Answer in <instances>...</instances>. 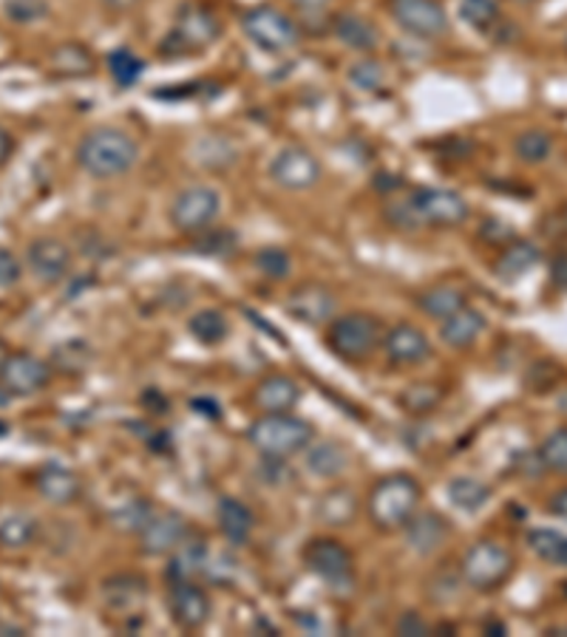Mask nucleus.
Wrapping results in <instances>:
<instances>
[{
  "label": "nucleus",
  "instance_id": "f257e3e1",
  "mask_svg": "<svg viewBox=\"0 0 567 637\" xmlns=\"http://www.w3.org/2000/svg\"><path fill=\"white\" fill-rule=\"evenodd\" d=\"M140 159V145L120 127H94L77 145V165L94 179H116Z\"/></svg>",
  "mask_w": 567,
  "mask_h": 637
},
{
  "label": "nucleus",
  "instance_id": "f03ea898",
  "mask_svg": "<svg viewBox=\"0 0 567 637\" xmlns=\"http://www.w3.org/2000/svg\"><path fill=\"white\" fill-rule=\"evenodd\" d=\"M420 496H423V490L409 473H392L371 488L369 499H366V513L378 530H403L409 518L418 513Z\"/></svg>",
  "mask_w": 567,
  "mask_h": 637
},
{
  "label": "nucleus",
  "instance_id": "7ed1b4c3",
  "mask_svg": "<svg viewBox=\"0 0 567 637\" xmlns=\"http://www.w3.org/2000/svg\"><path fill=\"white\" fill-rule=\"evenodd\" d=\"M222 34V23H219L216 12L204 3H182L179 12H176V21L170 34L159 43V54L165 60H179V57H188V54L204 52L210 43L219 41Z\"/></svg>",
  "mask_w": 567,
  "mask_h": 637
},
{
  "label": "nucleus",
  "instance_id": "20e7f679",
  "mask_svg": "<svg viewBox=\"0 0 567 637\" xmlns=\"http://www.w3.org/2000/svg\"><path fill=\"white\" fill-rule=\"evenodd\" d=\"M312 425L301 416H292L290 411L284 414H264L258 416L256 423L247 431V439H251L253 448L262 454V457H276V459H290L301 450L310 448L312 443Z\"/></svg>",
  "mask_w": 567,
  "mask_h": 637
},
{
  "label": "nucleus",
  "instance_id": "39448f33",
  "mask_svg": "<svg viewBox=\"0 0 567 637\" xmlns=\"http://www.w3.org/2000/svg\"><path fill=\"white\" fill-rule=\"evenodd\" d=\"M383 343V326L378 317L366 312H349V315L332 317L330 332H326V346L335 357L346 362L369 360Z\"/></svg>",
  "mask_w": 567,
  "mask_h": 637
},
{
  "label": "nucleus",
  "instance_id": "423d86ee",
  "mask_svg": "<svg viewBox=\"0 0 567 637\" xmlns=\"http://www.w3.org/2000/svg\"><path fill=\"white\" fill-rule=\"evenodd\" d=\"M244 34L267 54H287L301 43V29L292 21L290 14L270 3H258L247 9L242 18Z\"/></svg>",
  "mask_w": 567,
  "mask_h": 637
},
{
  "label": "nucleus",
  "instance_id": "0eeeda50",
  "mask_svg": "<svg viewBox=\"0 0 567 637\" xmlns=\"http://www.w3.org/2000/svg\"><path fill=\"white\" fill-rule=\"evenodd\" d=\"M513 572V556L497 541H477L468 547L459 563L463 584L477 592H493L502 586Z\"/></svg>",
  "mask_w": 567,
  "mask_h": 637
},
{
  "label": "nucleus",
  "instance_id": "6e6552de",
  "mask_svg": "<svg viewBox=\"0 0 567 637\" xmlns=\"http://www.w3.org/2000/svg\"><path fill=\"white\" fill-rule=\"evenodd\" d=\"M420 227H457L471 215L468 202L457 190L448 188H418L405 199Z\"/></svg>",
  "mask_w": 567,
  "mask_h": 637
},
{
  "label": "nucleus",
  "instance_id": "1a4fd4ad",
  "mask_svg": "<svg viewBox=\"0 0 567 637\" xmlns=\"http://www.w3.org/2000/svg\"><path fill=\"white\" fill-rule=\"evenodd\" d=\"M219 210H222V199L213 188H204V185H193V188H185L182 193L176 195L174 204H170V224H174L179 233L197 235L202 230L213 227V222L219 219Z\"/></svg>",
  "mask_w": 567,
  "mask_h": 637
},
{
  "label": "nucleus",
  "instance_id": "9d476101",
  "mask_svg": "<svg viewBox=\"0 0 567 637\" xmlns=\"http://www.w3.org/2000/svg\"><path fill=\"white\" fill-rule=\"evenodd\" d=\"M389 12L403 32L437 41L448 32V14L437 0H389Z\"/></svg>",
  "mask_w": 567,
  "mask_h": 637
},
{
  "label": "nucleus",
  "instance_id": "9b49d317",
  "mask_svg": "<svg viewBox=\"0 0 567 637\" xmlns=\"http://www.w3.org/2000/svg\"><path fill=\"white\" fill-rule=\"evenodd\" d=\"M270 179L276 181L278 188L301 193V190L315 188L321 181V161L307 148L290 145V148L278 150L276 159L270 161Z\"/></svg>",
  "mask_w": 567,
  "mask_h": 637
},
{
  "label": "nucleus",
  "instance_id": "f8f14e48",
  "mask_svg": "<svg viewBox=\"0 0 567 637\" xmlns=\"http://www.w3.org/2000/svg\"><path fill=\"white\" fill-rule=\"evenodd\" d=\"M48 380H52V366L32 351H9L0 371V385L12 396L37 394L46 389Z\"/></svg>",
  "mask_w": 567,
  "mask_h": 637
},
{
  "label": "nucleus",
  "instance_id": "ddd939ff",
  "mask_svg": "<svg viewBox=\"0 0 567 637\" xmlns=\"http://www.w3.org/2000/svg\"><path fill=\"white\" fill-rule=\"evenodd\" d=\"M304 561L318 578H324L326 584L344 586L352 578V556L344 544L335 538H315L307 544Z\"/></svg>",
  "mask_w": 567,
  "mask_h": 637
},
{
  "label": "nucleus",
  "instance_id": "4468645a",
  "mask_svg": "<svg viewBox=\"0 0 567 637\" xmlns=\"http://www.w3.org/2000/svg\"><path fill=\"white\" fill-rule=\"evenodd\" d=\"M26 264L32 276L43 283H60L71 269V249L52 235L34 238L26 249Z\"/></svg>",
  "mask_w": 567,
  "mask_h": 637
},
{
  "label": "nucleus",
  "instance_id": "2eb2a0df",
  "mask_svg": "<svg viewBox=\"0 0 567 637\" xmlns=\"http://www.w3.org/2000/svg\"><path fill=\"white\" fill-rule=\"evenodd\" d=\"M190 536L188 522L179 513H154L140 530V550L145 556H170Z\"/></svg>",
  "mask_w": 567,
  "mask_h": 637
},
{
  "label": "nucleus",
  "instance_id": "dca6fc26",
  "mask_svg": "<svg viewBox=\"0 0 567 637\" xmlns=\"http://www.w3.org/2000/svg\"><path fill=\"white\" fill-rule=\"evenodd\" d=\"M287 315L296 317L298 323H307V326H321V323L330 321L335 315V295L324 283H301L287 295L284 301Z\"/></svg>",
  "mask_w": 567,
  "mask_h": 637
},
{
  "label": "nucleus",
  "instance_id": "f3484780",
  "mask_svg": "<svg viewBox=\"0 0 567 637\" xmlns=\"http://www.w3.org/2000/svg\"><path fill=\"white\" fill-rule=\"evenodd\" d=\"M170 617L174 624L185 632H199L210 621V597L202 586L193 581H179L170 584Z\"/></svg>",
  "mask_w": 567,
  "mask_h": 637
},
{
  "label": "nucleus",
  "instance_id": "a211bd4d",
  "mask_svg": "<svg viewBox=\"0 0 567 637\" xmlns=\"http://www.w3.org/2000/svg\"><path fill=\"white\" fill-rule=\"evenodd\" d=\"M383 355L394 366H420L432 357V340L412 323H398L383 335Z\"/></svg>",
  "mask_w": 567,
  "mask_h": 637
},
{
  "label": "nucleus",
  "instance_id": "6ab92c4d",
  "mask_svg": "<svg viewBox=\"0 0 567 637\" xmlns=\"http://www.w3.org/2000/svg\"><path fill=\"white\" fill-rule=\"evenodd\" d=\"M34 488L46 499L48 504H75L82 493V482L77 477L75 470L66 468L60 462H48L37 470V477H34Z\"/></svg>",
  "mask_w": 567,
  "mask_h": 637
},
{
  "label": "nucleus",
  "instance_id": "aec40b11",
  "mask_svg": "<svg viewBox=\"0 0 567 637\" xmlns=\"http://www.w3.org/2000/svg\"><path fill=\"white\" fill-rule=\"evenodd\" d=\"M448 536H452V524L440 513H432V510L420 513V516L414 513L409 524H405V541H409L412 552H418V556H434L448 541Z\"/></svg>",
  "mask_w": 567,
  "mask_h": 637
},
{
  "label": "nucleus",
  "instance_id": "412c9836",
  "mask_svg": "<svg viewBox=\"0 0 567 637\" xmlns=\"http://www.w3.org/2000/svg\"><path fill=\"white\" fill-rule=\"evenodd\" d=\"M219 527L233 547H244L256 533V513L242 499L224 496L216 507Z\"/></svg>",
  "mask_w": 567,
  "mask_h": 637
},
{
  "label": "nucleus",
  "instance_id": "4be33fe9",
  "mask_svg": "<svg viewBox=\"0 0 567 637\" xmlns=\"http://www.w3.org/2000/svg\"><path fill=\"white\" fill-rule=\"evenodd\" d=\"M540 261H542V249L536 247L534 242L513 238V242H508L505 247H502L500 258H497V264H493V272H497L500 281L511 283V281H520L527 269H534Z\"/></svg>",
  "mask_w": 567,
  "mask_h": 637
},
{
  "label": "nucleus",
  "instance_id": "5701e85b",
  "mask_svg": "<svg viewBox=\"0 0 567 637\" xmlns=\"http://www.w3.org/2000/svg\"><path fill=\"white\" fill-rule=\"evenodd\" d=\"M482 329H486V317L477 309L468 306V303L459 306L446 321H440V337L452 349H468L482 335Z\"/></svg>",
  "mask_w": 567,
  "mask_h": 637
},
{
  "label": "nucleus",
  "instance_id": "b1692460",
  "mask_svg": "<svg viewBox=\"0 0 567 637\" xmlns=\"http://www.w3.org/2000/svg\"><path fill=\"white\" fill-rule=\"evenodd\" d=\"M298 396H301V391H298L292 377L270 375L258 382L253 400H256V405L264 414H284V411L296 409Z\"/></svg>",
  "mask_w": 567,
  "mask_h": 637
},
{
  "label": "nucleus",
  "instance_id": "393cba45",
  "mask_svg": "<svg viewBox=\"0 0 567 637\" xmlns=\"http://www.w3.org/2000/svg\"><path fill=\"white\" fill-rule=\"evenodd\" d=\"M332 32H335V37H338L346 48H352V52H364V54L375 52V46H378V41H380L378 29L371 26L364 14H358V12L335 14V18H332Z\"/></svg>",
  "mask_w": 567,
  "mask_h": 637
},
{
  "label": "nucleus",
  "instance_id": "a878e982",
  "mask_svg": "<svg viewBox=\"0 0 567 637\" xmlns=\"http://www.w3.org/2000/svg\"><path fill=\"white\" fill-rule=\"evenodd\" d=\"M204 558H208V547H204L202 538L188 536L174 552L168 556V575L170 584H179V581H193L197 575H202Z\"/></svg>",
  "mask_w": 567,
  "mask_h": 637
},
{
  "label": "nucleus",
  "instance_id": "bb28decb",
  "mask_svg": "<svg viewBox=\"0 0 567 637\" xmlns=\"http://www.w3.org/2000/svg\"><path fill=\"white\" fill-rule=\"evenodd\" d=\"M355 513H358V499H355L349 488H332L318 502V518L324 524H332V527L349 524Z\"/></svg>",
  "mask_w": 567,
  "mask_h": 637
},
{
  "label": "nucleus",
  "instance_id": "cd10ccee",
  "mask_svg": "<svg viewBox=\"0 0 567 637\" xmlns=\"http://www.w3.org/2000/svg\"><path fill=\"white\" fill-rule=\"evenodd\" d=\"M41 533V522L29 513H9L0 518V547L7 550H26Z\"/></svg>",
  "mask_w": 567,
  "mask_h": 637
},
{
  "label": "nucleus",
  "instance_id": "c85d7f7f",
  "mask_svg": "<svg viewBox=\"0 0 567 637\" xmlns=\"http://www.w3.org/2000/svg\"><path fill=\"white\" fill-rule=\"evenodd\" d=\"M418 306L423 309L425 315L432 317V321H446V317L454 315L459 306H466V295H463L457 287L440 283V287H432V289H425V292H420Z\"/></svg>",
  "mask_w": 567,
  "mask_h": 637
},
{
  "label": "nucleus",
  "instance_id": "c756f323",
  "mask_svg": "<svg viewBox=\"0 0 567 637\" xmlns=\"http://www.w3.org/2000/svg\"><path fill=\"white\" fill-rule=\"evenodd\" d=\"M102 597L111 610H134L145 597V581L136 575H114L102 584Z\"/></svg>",
  "mask_w": 567,
  "mask_h": 637
},
{
  "label": "nucleus",
  "instance_id": "7c9ffc66",
  "mask_svg": "<svg viewBox=\"0 0 567 637\" xmlns=\"http://www.w3.org/2000/svg\"><path fill=\"white\" fill-rule=\"evenodd\" d=\"M448 499H452L454 507L463 510V513H477V510H482L488 504L491 490H488V484H482L480 479L457 477L448 482Z\"/></svg>",
  "mask_w": 567,
  "mask_h": 637
},
{
  "label": "nucleus",
  "instance_id": "2f4dec72",
  "mask_svg": "<svg viewBox=\"0 0 567 637\" xmlns=\"http://www.w3.org/2000/svg\"><path fill=\"white\" fill-rule=\"evenodd\" d=\"M188 332L202 346H219L227 337L230 323L224 317V312H219V309H199L197 315L188 321Z\"/></svg>",
  "mask_w": 567,
  "mask_h": 637
},
{
  "label": "nucleus",
  "instance_id": "473e14b6",
  "mask_svg": "<svg viewBox=\"0 0 567 637\" xmlns=\"http://www.w3.org/2000/svg\"><path fill=\"white\" fill-rule=\"evenodd\" d=\"M346 462H349L346 450L338 443H310V448H307V468L321 479L338 477L341 470L346 468Z\"/></svg>",
  "mask_w": 567,
  "mask_h": 637
},
{
  "label": "nucleus",
  "instance_id": "72a5a7b5",
  "mask_svg": "<svg viewBox=\"0 0 567 637\" xmlns=\"http://www.w3.org/2000/svg\"><path fill=\"white\" fill-rule=\"evenodd\" d=\"M52 66H55L57 75L63 77H80L94 68V57H91V52H88L86 46L66 43V46H60L52 54Z\"/></svg>",
  "mask_w": 567,
  "mask_h": 637
},
{
  "label": "nucleus",
  "instance_id": "f704fd0d",
  "mask_svg": "<svg viewBox=\"0 0 567 637\" xmlns=\"http://www.w3.org/2000/svg\"><path fill=\"white\" fill-rule=\"evenodd\" d=\"M156 510L154 504L148 502V499H129V502H122L120 507L111 513V522H114L116 530H125V533H136L140 536V530L148 524V518L154 516Z\"/></svg>",
  "mask_w": 567,
  "mask_h": 637
},
{
  "label": "nucleus",
  "instance_id": "c9c22d12",
  "mask_svg": "<svg viewBox=\"0 0 567 637\" xmlns=\"http://www.w3.org/2000/svg\"><path fill=\"white\" fill-rule=\"evenodd\" d=\"M142 71H145V63H142L131 48H114V52L109 54V75L120 88L136 86Z\"/></svg>",
  "mask_w": 567,
  "mask_h": 637
},
{
  "label": "nucleus",
  "instance_id": "e433bc0d",
  "mask_svg": "<svg viewBox=\"0 0 567 637\" xmlns=\"http://www.w3.org/2000/svg\"><path fill=\"white\" fill-rule=\"evenodd\" d=\"M527 547H531V550H534L536 556L542 558V561L562 563V567H565L567 536H562V533L545 530V527H540V530H531L527 533Z\"/></svg>",
  "mask_w": 567,
  "mask_h": 637
},
{
  "label": "nucleus",
  "instance_id": "4c0bfd02",
  "mask_svg": "<svg viewBox=\"0 0 567 637\" xmlns=\"http://www.w3.org/2000/svg\"><path fill=\"white\" fill-rule=\"evenodd\" d=\"M551 148H554V142L545 131H522L516 139H513V154L520 156L522 161L527 165H540L551 156Z\"/></svg>",
  "mask_w": 567,
  "mask_h": 637
},
{
  "label": "nucleus",
  "instance_id": "58836bf2",
  "mask_svg": "<svg viewBox=\"0 0 567 637\" xmlns=\"http://www.w3.org/2000/svg\"><path fill=\"white\" fill-rule=\"evenodd\" d=\"M440 400H443V391L434 382H414L400 394V403L409 414H429V411L437 409Z\"/></svg>",
  "mask_w": 567,
  "mask_h": 637
},
{
  "label": "nucleus",
  "instance_id": "ea45409f",
  "mask_svg": "<svg viewBox=\"0 0 567 637\" xmlns=\"http://www.w3.org/2000/svg\"><path fill=\"white\" fill-rule=\"evenodd\" d=\"M459 14L468 26L488 32V29L497 26L500 21V3L497 0H463L459 3Z\"/></svg>",
  "mask_w": 567,
  "mask_h": 637
},
{
  "label": "nucleus",
  "instance_id": "a19ab883",
  "mask_svg": "<svg viewBox=\"0 0 567 637\" xmlns=\"http://www.w3.org/2000/svg\"><path fill=\"white\" fill-rule=\"evenodd\" d=\"M193 247L202 255H219V258H222V255H230L236 249V235L222 227H208L202 230V233H197Z\"/></svg>",
  "mask_w": 567,
  "mask_h": 637
},
{
  "label": "nucleus",
  "instance_id": "79ce46f5",
  "mask_svg": "<svg viewBox=\"0 0 567 637\" xmlns=\"http://www.w3.org/2000/svg\"><path fill=\"white\" fill-rule=\"evenodd\" d=\"M256 267L264 278H270V281H284V278L290 276L292 258L287 249L267 247L256 255Z\"/></svg>",
  "mask_w": 567,
  "mask_h": 637
},
{
  "label": "nucleus",
  "instance_id": "37998d69",
  "mask_svg": "<svg viewBox=\"0 0 567 637\" xmlns=\"http://www.w3.org/2000/svg\"><path fill=\"white\" fill-rule=\"evenodd\" d=\"M3 14L18 26H32L48 14L46 0H3Z\"/></svg>",
  "mask_w": 567,
  "mask_h": 637
},
{
  "label": "nucleus",
  "instance_id": "c03bdc74",
  "mask_svg": "<svg viewBox=\"0 0 567 637\" xmlns=\"http://www.w3.org/2000/svg\"><path fill=\"white\" fill-rule=\"evenodd\" d=\"M540 459L542 465H545V470L567 473V428H559L547 436L540 448Z\"/></svg>",
  "mask_w": 567,
  "mask_h": 637
},
{
  "label": "nucleus",
  "instance_id": "a18cd8bd",
  "mask_svg": "<svg viewBox=\"0 0 567 637\" xmlns=\"http://www.w3.org/2000/svg\"><path fill=\"white\" fill-rule=\"evenodd\" d=\"M202 575L208 578L210 584L227 586V584H233V581H236L238 563L233 561V558H230L227 552H208V558H204Z\"/></svg>",
  "mask_w": 567,
  "mask_h": 637
},
{
  "label": "nucleus",
  "instance_id": "49530a36",
  "mask_svg": "<svg viewBox=\"0 0 567 637\" xmlns=\"http://www.w3.org/2000/svg\"><path fill=\"white\" fill-rule=\"evenodd\" d=\"M349 80H352V86H358L360 91H369V94H375V91H380V88L386 86L383 63H378V60L355 63L349 71Z\"/></svg>",
  "mask_w": 567,
  "mask_h": 637
},
{
  "label": "nucleus",
  "instance_id": "de8ad7c7",
  "mask_svg": "<svg viewBox=\"0 0 567 637\" xmlns=\"http://www.w3.org/2000/svg\"><path fill=\"white\" fill-rule=\"evenodd\" d=\"M86 343L82 340H66L60 349H55V366L68 371V362H75V371H80V366L86 362Z\"/></svg>",
  "mask_w": 567,
  "mask_h": 637
},
{
  "label": "nucleus",
  "instance_id": "09e8293b",
  "mask_svg": "<svg viewBox=\"0 0 567 637\" xmlns=\"http://www.w3.org/2000/svg\"><path fill=\"white\" fill-rule=\"evenodd\" d=\"M394 632L403 637H425V635H432V626L425 624L418 612H403L398 624H394Z\"/></svg>",
  "mask_w": 567,
  "mask_h": 637
},
{
  "label": "nucleus",
  "instance_id": "8fccbe9b",
  "mask_svg": "<svg viewBox=\"0 0 567 637\" xmlns=\"http://www.w3.org/2000/svg\"><path fill=\"white\" fill-rule=\"evenodd\" d=\"M21 276H23L21 261H18L9 249L0 247V287H12V283L21 281Z\"/></svg>",
  "mask_w": 567,
  "mask_h": 637
},
{
  "label": "nucleus",
  "instance_id": "3c124183",
  "mask_svg": "<svg viewBox=\"0 0 567 637\" xmlns=\"http://www.w3.org/2000/svg\"><path fill=\"white\" fill-rule=\"evenodd\" d=\"M482 238L491 244H508V242H513V227L511 224L486 222L482 224Z\"/></svg>",
  "mask_w": 567,
  "mask_h": 637
},
{
  "label": "nucleus",
  "instance_id": "603ef678",
  "mask_svg": "<svg viewBox=\"0 0 567 637\" xmlns=\"http://www.w3.org/2000/svg\"><path fill=\"white\" fill-rule=\"evenodd\" d=\"M551 281L556 289L567 292V253L556 255V261L551 264Z\"/></svg>",
  "mask_w": 567,
  "mask_h": 637
},
{
  "label": "nucleus",
  "instance_id": "864d4df0",
  "mask_svg": "<svg viewBox=\"0 0 567 637\" xmlns=\"http://www.w3.org/2000/svg\"><path fill=\"white\" fill-rule=\"evenodd\" d=\"M547 510H551V513H554L556 518L567 522V488H562L559 493H554V496H551V504H547Z\"/></svg>",
  "mask_w": 567,
  "mask_h": 637
},
{
  "label": "nucleus",
  "instance_id": "5fc2aeb1",
  "mask_svg": "<svg viewBox=\"0 0 567 637\" xmlns=\"http://www.w3.org/2000/svg\"><path fill=\"white\" fill-rule=\"evenodd\" d=\"M292 7L301 9L304 14H318L324 12L326 7H330V0H290Z\"/></svg>",
  "mask_w": 567,
  "mask_h": 637
},
{
  "label": "nucleus",
  "instance_id": "6e6d98bb",
  "mask_svg": "<svg viewBox=\"0 0 567 637\" xmlns=\"http://www.w3.org/2000/svg\"><path fill=\"white\" fill-rule=\"evenodd\" d=\"M100 3L105 9H109V12H114V14L131 12V9L140 7V0H100Z\"/></svg>",
  "mask_w": 567,
  "mask_h": 637
},
{
  "label": "nucleus",
  "instance_id": "4d7b16f0",
  "mask_svg": "<svg viewBox=\"0 0 567 637\" xmlns=\"http://www.w3.org/2000/svg\"><path fill=\"white\" fill-rule=\"evenodd\" d=\"M12 150H14L12 134H9L7 127L0 125V165H7V159L12 156Z\"/></svg>",
  "mask_w": 567,
  "mask_h": 637
},
{
  "label": "nucleus",
  "instance_id": "13d9d810",
  "mask_svg": "<svg viewBox=\"0 0 567 637\" xmlns=\"http://www.w3.org/2000/svg\"><path fill=\"white\" fill-rule=\"evenodd\" d=\"M7 357H9V346L0 340V371H3V362H7Z\"/></svg>",
  "mask_w": 567,
  "mask_h": 637
},
{
  "label": "nucleus",
  "instance_id": "bf43d9fd",
  "mask_svg": "<svg viewBox=\"0 0 567 637\" xmlns=\"http://www.w3.org/2000/svg\"><path fill=\"white\" fill-rule=\"evenodd\" d=\"M9 400H12V394H9V391L0 385V409H3V405H9Z\"/></svg>",
  "mask_w": 567,
  "mask_h": 637
},
{
  "label": "nucleus",
  "instance_id": "052dcab7",
  "mask_svg": "<svg viewBox=\"0 0 567 637\" xmlns=\"http://www.w3.org/2000/svg\"><path fill=\"white\" fill-rule=\"evenodd\" d=\"M486 632H497V635H505V626H502V624H491V626H486Z\"/></svg>",
  "mask_w": 567,
  "mask_h": 637
},
{
  "label": "nucleus",
  "instance_id": "680f3d73",
  "mask_svg": "<svg viewBox=\"0 0 567 637\" xmlns=\"http://www.w3.org/2000/svg\"><path fill=\"white\" fill-rule=\"evenodd\" d=\"M513 3H522V7H527V3H534V0H513Z\"/></svg>",
  "mask_w": 567,
  "mask_h": 637
},
{
  "label": "nucleus",
  "instance_id": "e2e57ef3",
  "mask_svg": "<svg viewBox=\"0 0 567 637\" xmlns=\"http://www.w3.org/2000/svg\"><path fill=\"white\" fill-rule=\"evenodd\" d=\"M562 592H565V597H567V581H565V584H562Z\"/></svg>",
  "mask_w": 567,
  "mask_h": 637
},
{
  "label": "nucleus",
  "instance_id": "0e129e2a",
  "mask_svg": "<svg viewBox=\"0 0 567 637\" xmlns=\"http://www.w3.org/2000/svg\"><path fill=\"white\" fill-rule=\"evenodd\" d=\"M565 567H567V558H565Z\"/></svg>",
  "mask_w": 567,
  "mask_h": 637
}]
</instances>
